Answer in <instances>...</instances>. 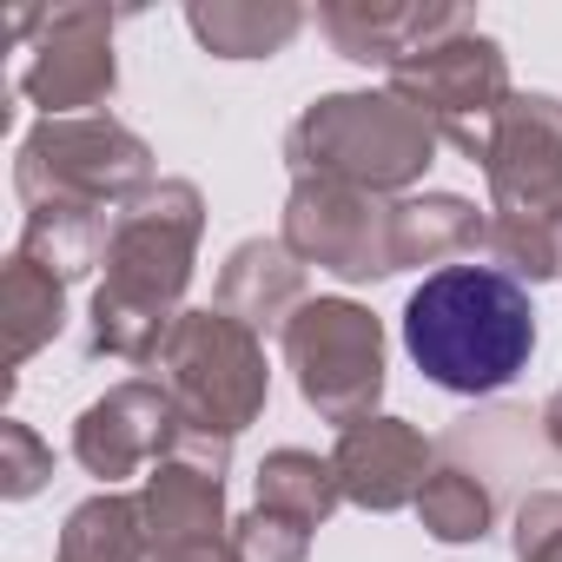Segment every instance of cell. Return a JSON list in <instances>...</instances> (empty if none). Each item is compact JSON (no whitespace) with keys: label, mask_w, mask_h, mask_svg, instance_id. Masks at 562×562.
<instances>
[{"label":"cell","mask_w":562,"mask_h":562,"mask_svg":"<svg viewBox=\"0 0 562 562\" xmlns=\"http://www.w3.org/2000/svg\"><path fill=\"white\" fill-rule=\"evenodd\" d=\"M205 232L199 186L159 179L133 205H120L106 238V285L93 292V358L159 364L172 325L186 318L179 299L192 285V251Z\"/></svg>","instance_id":"1"},{"label":"cell","mask_w":562,"mask_h":562,"mask_svg":"<svg viewBox=\"0 0 562 562\" xmlns=\"http://www.w3.org/2000/svg\"><path fill=\"white\" fill-rule=\"evenodd\" d=\"M404 351L417 371L457 397L503 391L536 351V305L496 265H443L404 305Z\"/></svg>","instance_id":"2"},{"label":"cell","mask_w":562,"mask_h":562,"mask_svg":"<svg viewBox=\"0 0 562 562\" xmlns=\"http://www.w3.org/2000/svg\"><path fill=\"white\" fill-rule=\"evenodd\" d=\"M430 153H437V126L397 93H325L285 133L292 179H331L371 199L417 186Z\"/></svg>","instance_id":"3"},{"label":"cell","mask_w":562,"mask_h":562,"mask_svg":"<svg viewBox=\"0 0 562 562\" xmlns=\"http://www.w3.org/2000/svg\"><path fill=\"white\" fill-rule=\"evenodd\" d=\"M14 186L27 212L47 205H87V212H120L153 186V153L139 133H126L113 113H87V120H41L21 139L14 159Z\"/></svg>","instance_id":"4"},{"label":"cell","mask_w":562,"mask_h":562,"mask_svg":"<svg viewBox=\"0 0 562 562\" xmlns=\"http://www.w3.org/2000/svg\"><path fill=\"white\" fill-rule=\"evenodd\" d=\"M159 384L179 404V424L232 443L271 397L265 345L225 312H186L159 351Z\"/></svg>","instance_id":"5"},{"label":"cell","mask_w":562,"mask_h":562,"mask_svg":"<svg viewBox=\"0 0 562 562\" xmlns=\"http://www.w3.org/2000/svg\"><path fill=\"white\" fill-rule=\"evenodd\" d=\"M285 358L299 371L305 404L325 424H364L384 397V325L351 299H305L285 325Z\"/></svg>","instance_id":"6"},{"label":"cell","mask_w":562,"mask_h":562,"mask_svg":"<svg viewBox=\"0 0 562 562\" xmlns=\"http://www.w3.org/2000/svg\"><path fill=\"white\" fill-rule=\"evenodd\" d=\"M391 93L411 100V106L437 126V139H450V146L470 153V159H490L496 120H503V106L516 100V93H509L503 47H496L490 34H476V27H463V34H450V41L411 54L404 67H391Z\"/></svg>","instance_id":"7"},{"label":"cell","mask_w":562,"mask_h":562,"mask_svg":"<svg viewBox=\"0 0 562 562\" xmlns=\"http://www.w3.org/2000/svg\"><path fill=\"white\" fill-rule=\"evenodd\" d=\"M299 265H318L345 285H364V278H391V205H378L371 192L331 186V179H292L285 199V232Z\"/></svg>","instance_id":"8"},{"label":"cell","mask_w":562,"mask_h":562,"mask_svg":"<svg viewBox=\"0 0 562 562\" xmlns=\"http://www.w3.org/2000/svg\"><path fill=\"white\" fill-rule=\"evenodd\" d=\"M490 212L496 218H536L562 225V100L516 93L490 139Z\"/></svg>","instance_id":"9"},{"label":"cell","mask_w":562,"mask_h":562,"mask_svg":"<svg viewBox=\"0 0 562 562\" xmlns=\"http://www.w3.org/2000/svg\"><path fill=\"white\" fill-rule=\"evenodd\" d=\"M41 47L21 74V93L47 113V120H87L100 113V100H113V14L100 8H67L41 21Z\"/></svg>","instance_id":"10"},{"label":"cell","mask_w":562,"mask_h":562,"mask_svg":"<svg viewBox=\"0 0 562 562\" xmlns=\"http://www.w3.org/2000/svg\"><path fill=\"white\" fill-rule=\"evenodd\" d=\"M179 404L166 397V384H146V378H126L113 384L100 404L80 411L74 424V457L100 476V483H120L146 463H166L179 450Z\"/></svg>","instance_id":"11"},{"label":"cell","mask_w":562,"mask_h":562,"mask_svg":"<svg viewBox=\"0 0 562 562\" xmlns=\"http://www.w3.org/2000/svg\"><path fill=\"white\" fill-rule=\"evenodd\" d=\"M331 470H338L345 503L391 516V509H404V503L424 496V483H430V443L404 417H364V424L338 430Z\"/></svg>","instance_id":"12"},{"label":"cell","mask_w":562,"mask_h":562,"mask_svg":"<svg viewBox=\"0 0 562 562\" xmlns=\"http://www.w3.org/2000/svg\"><path fill=\"white\" fill-rule=\"evenodd\" d=\"M218 312L238 318L245 331H278L305 312V265L292 258L285 238H245L225 271H218Z\"/></svg>","instance_id":"13"},{"label":"cell","mask_w":562,"mask_h":562,"mask_svg":"<svg viewBox=\"0 0 562 562\" xmlns=\"http://www.w3.org/2000/svg\"><path fill=\"white\" fill-rule=\"evenodd\" d=\"M318 27L338 41L345 60L358 67H404L411 54L476 27L463 8H325Z\"/></svg>","instance_id":"14"},{"label":"cell","mask_w":562,"mask_h":562,"mask_svg":"<svg viewBox=\"0 0 562 562\" xmlns=\"http://www.w3.org/2000/svg\"><path fill=\"white\" fill-rule=\"evenodd\" d=\"M490 218L457 199V192H424L391 205V265H443V258H476Z\"/></svg>","instance_id":"15"},{"label":"cell","mask_w":562,"mask_h":562,"mask_svg":"<svg viewBox=\"0 0 562 562\" xmlns=\"http://www.w3.org/2000/svg\"><path fill=\"white\" fill-rule=\"evenodd\" d=\"M338 503H345V490H338L331 457H312V450H271L265 457V470H258V509L285 516L299 529H318Z\"/></svg>","instance_id":"16"},{"label":"cell","mask_w":562,"mask_h":562,"mask_svg":"<svg viewBox=\"0 0 562 562\" xmlns=\"http://www.w3.org/2000/svg\"><path fill=\"white\" fill-rule=\"evenodd\" d=\"M60 292L67 285H60L54 271H41L27 251L8 258V285H0V305H8V371H21L60 331V318H67V299Z\"/></svg>","instance_id":"17"},{"label":"cell","mask_w":562,"mask_h":562,"mask_svg":"<svg viewBox=\"0 0 562 562\" xmlns=\"http://www.w3.org/2000/svg\"><path fill=\"white\" fill-rule=\"evenodd\" d=\"M60 562H146V516L133 496H93L67 516Z\"/></svg>","instance_id":"18"},{"label":"cell","mask_w":562,"mask_h":562,"mask_svg":"<svg viewBox=\"0 0 562 562\" xmlns=\"http://www.w3.org/2000/svg\"><path fill=\"white\" fill-rule=\"evenodd\" d=\"M186 21H192V34L218 60H271L278 47L305 27L299 8H192Z\"/></svg>","instance_id":"19"},{"label":"cell","mask_w":562,"mask_h":562,"mask_svg":"<svg viewBox=\"0 0 562 562\" xmlns=\"http://www.w3.org/2000/svg\"><path fill=\"white\" fill-rule=\"evenodd\" d=\"M417 516L437 542H476V536H490L496 509H490V490L470 470H430V483L417 496Z\"/></svg>","instance_id":"20"},{"label":"cell","mask_w":562,"mask_h":562,"mask_svg":"<svg viewBox=\"0 0 562 562\" xmlns=\"http://www.w3.org/2000/svg\"><path fill=\"white\" fill-rule=\"evenodd\" d=\"M483 265L509 271L516 285L555 278V225H536V218H496V212H490V232H483Z\"/></svg>","instance_id":"21"},{"label":"cell","mask_w":562,"mask_h":562,"mask_svg":"<svg viewBox=\"0 0 562 562\" xmlns=\"http://www.w3.org/2000/svg\"><path fill=\"white\" fill-rule=\"evenodd\" d=\"M232 555L238 562H305L312 555V529L271 516V509H251L245 522H232Z\"/></svg>","instance_id":"22"},{"label":"cell","mask_w":562,"mask_h":562,"mask_svg":"<svg viewBox=\"0 0 562 562\" xmlns=\"http://www.w3.org/2000/svg\"><path fill=\"white\" fill-rule=\"evenodd\" d=\"M47 476H54V450H47L27 424L8 417V424H0V490L21 503V496H34Z\"/></svg>","instance_id":"23"},{"label":"cell","mask_w":562,"mask_h":562,"mask_svg":"<svg viewBox=\"0 0 562 562\" xmlns=\"http://www.w3.org/2000/svg\"><path fill=\"white\" fill-rule=\"evenodd\" d=\"M516 562H562V496H529L516 509Z\"/></svg>","instance_id":"24"},{"label":"cell","mask_w":562,"mask_h":562,"mask_svg":"<svg viewBox=\"0 0 562 562\" xmlns=\"http://www.w3.org/2000/svg\"><path fill=\"white\" fill-rule=\"evenodd\" d=\"M542 437H549V443L562 450V391H555V397L542 404Z\"/></svg>","instance_id":"25"},{"label":"cell","mask_w":562,"mask_h":562,"mask_svg":"<svg viewBox=\"0 0 562 562\" xmlns=\"http://www.w3.org/2000/svg\"><path fill=\"white\" fill-rule=\"evenodd\" d=\"M555 278H562V225H555Z\"/></svg>","instance_id":"26"}]
</instances>
